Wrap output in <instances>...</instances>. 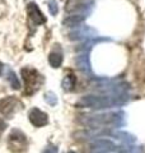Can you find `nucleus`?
<instances>
[{
	"label": "nucleus",
	"mask_w": 145,
	"mask_h": 153,
	"mask_svg": "<svg viewBox=\"0 0 145 153\" xmlns=\"http://www.w3.org/2000/svg\"><path fill=\"white\" fill-rule=\"evenodd\" d=\"M28 116H30L31 123L37 128H41V126L47 124V115L45 112H42L41 110H38V108H32Z\"/></svg>",
	"instance_id": "4"
},
{
	"label": "nucleus",
	"mask_w": 145,
	"mask_h": 153,
	"mask_svg": "<svg viewBox=\"0 0 145 153\" xmlns=\"http://www.w3.org/2000/svg\"><path fill=\"white\" fill-rule=\"evenodd\" d=\"M48 9H50L51 14H56L57 13V3H56V0H48Z\"/></svg>",
	"instance_id": "11"
},
{
	"label": "nucleus",
	"mask_w": 145,
	"mask_h": 153,
	"mask_svg": "<svg viewBox=\"0 0 145 153\" xmlns=\"http://www.w3.org/2000/svg\"><path fill=\"white\" fill-rule=\"evenodd\" d=\"M28 14H30V17L36 22V25H40V23L45 22V18H43L38 7H36V4H30V5H28Z\"/></svg>",
	"instance_id": "7"
},
{
	"label": "nucleus",
	"mask_w": 145,
	"mask_h": 153,
	"mask_svg": "<svg viewBox=\"0 0 145 153\" xmlns=\"http://www.w3.org/2000/svg\"><path fill=\"white\" fill-rule=\"evenodd\" d=\"M85 19H87V14L74 13V14H70L69 17H66L64 19V25L66 27H79Z\"/></svg>",
	"instance_id": "5"
},
{
	"label": "nucleus",
	"mask_w": 145,
	"mask_h": 153,
	"mask_svg": "<svg viewBox=\"0 0 145 153\" xmlns=\"http://www.w3.org/2000/svg\"><path fill=\"white\" fill-rule=\"evenodd\" d=\"M83 125H87L92 129H101L103 126H120L121 125V114L107 112V114H97L87 115L80 120Z\"/></svg>",
	"instance_id": "2"
},
{
	"label": "nucleus",
	"mask_w": 145,
	"mask_h": 153,
	"mask_svg": "<svg viewBox=\"0 0 145 153\" xmlns=\"http://www.w3.org/2000/svg\"><path fill=\"white\" fill-rule=\"evenodd\" d=\"M89 149L93 153H107L112 151H117V147L112 140L107 139V138H99L95 139L88 146Z\"/></svg>",
	"instance_id": "3"
},
{
	"label": "nucleus",
	"mask_w": 145,
	"mask_h": 153,
	"mask_svg": "<svg viewBox=\"0 0 145 153\" xmlns=\"http://www.w3.org/2000/svg\"><path fill=\"white\" fill-rule=\"evenodd\" d=\"M69 153H75V152H69Z\"/></svg>",
	"instance_id": "14"
},
{
	"label": "nucleus",
	"mask_w": 145,
	"mask_h": 153,
	"mask_svg": "<svg viewBox=\"0 0 145 153\" xmlns=\"http://www.w3.org/2000/svg\"><path fill=\"white\" fill-rule=\"evenodd\" d=\"M42 153H57V147L56 146H48Z\"/></svg>",
	"instance_id": "12"
},
{
	"label": "nucleus",
	"mask_w": 145,
	"mask_h": 153,
	"mask_svg": "<svg viewBox=\"0 0 145 153\" xmlns=\"http://www.w3.org/2000/svg\"><path fill=\"white\" fill-rule=\"evenodd\" d=\"M89 32L90 33H95V31L93 30V28H90V27H80L79 26L78 30L71 31L69 33V38L70 40H83V38H88L90 36Z\"/></svg>",
	"instance_id": "6"
},
{
	"label": "nucleus",
	"mask_w": 145,
	"mask_h": 153,
	"mask_svg": "<svg viewBox=\"0 0 145 153\" xmlns=\"http://www.w3.org/2000/svg\"><path fill=\"white\" fill-rule=\"evenodd\" d=\"M4 128H5V121L0 119V133H1V131L4 130Z\"/></svg>",
	"instance_id": "13"
},
{
	"label": "nucleus",
	"mask_w": 145,
	"mask_h": 153,
	"mask_svg": "<svg viewBox=\"0 0 145 153\" xmlns=\"http://www.w3.org/2000/svg\"><path fill=\"white\" fill-rule=\"evenodd\" d=\"M74 85H75V76L72 74L65 75L64 80H62V88L65 91H71L74 88Z\"/></svg>",
	"instance_id": "9"
},
{
	"label": "nucleus",
	"mask_w": 145,
	"mask_h": 153,
	"mask_svg": "<svg viewBox=\"0 0 145 153\" xmlns=\"http://www.w3.org/2000/svg\"><path fill=\"white\" fill-rule=\"evenodd\" d=\"M48 63L52 68H59L62 63V52L60 50H54L48 56Z\"/></svg>",
	"instance_id": "8"
},
{
	"label": "nucleus",
	"mask_w": 145,
	"mask_h": 153,
	"mask_svg": "<svg viewBox=\"0 0 145 153\" xmlns=\"http://www.w3.org/2000/svg\"><path fill=\"white\" fill-rule=\"evenodd\" d=\"M8 80L10 82V84H12V87H13V88L18 89L19 87H21V83H19V80H18V78H17V75H16V73H14L13 70H9Z\"/></svg>",
	"instance_id": "10"
},
{
	"label": "nucleus",
	"mask_w": 145,
	"mask_h": 153,
	"mask_svg": "<svg viewBox=\"0 0 145 153\" xmlns=\"http://www.w3.org/2000/svg\"><path fill=\"white\" fill-rule=\"evenodd\" d=\"M122 103L121 94L113 96H83L75 102L76 108H93V110H104L115 106H120Z\"/></svg>",
	"instance_id": "1"
}]
</instances>
